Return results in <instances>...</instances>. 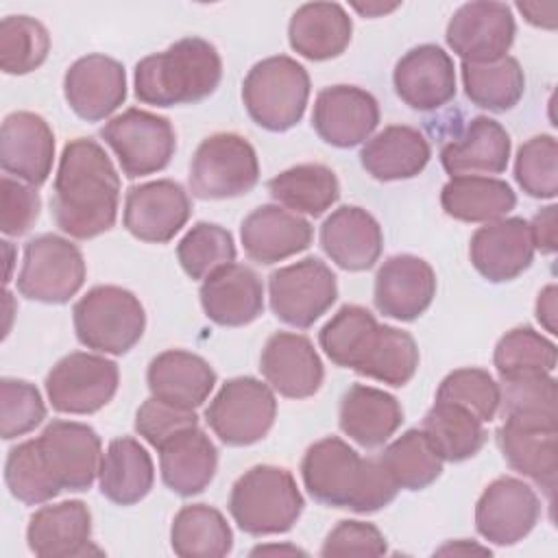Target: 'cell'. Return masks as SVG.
Segmentation results:
<instances>
[{"label": "cell", "mask_w": 558, "mask_h": 558, "mask_svg": "<svg viewBox=\"0 0 558 558\" xmlns=\"http://www.w3.org/2000/svg\"><path fill=\"white\" fill-rule=\"evenodd\" d=\"M120 177L105 148L89 137L63 146L52 187V218L76 240L109 231L118 216Z\"/></svg>", "instance_id": "obj_1"}, {"label": "cell", "mask_w": 558, "mask_h": 558, "mask_svg": "<svg viewBox=\"0 0 558 558\" xmlns=\"http://www.w3.org/2000/svg\"><path fill=\"white\" fill-rule=\"evenodd\" d=\"M301 477L318 504L362 514L386 508L399 493L379 458H362L338 436L320 438L307 447Z\"/></svg>", "instance_id": "obj_2"}, {"label": "cell", "mask_w": 558, "mask_h": 558, "mask_svg": "<svg viewBox=\"0 0 558 558\" xmlns=\"http://www.w3.org/2000/svg\"><path fill=\"white\" fill-rule=\"evenodd\" d=\"M222 78V61L214 44L201 37L174 41L163 52L135 65V96L144 105H194L211 96Z\"/></svg>", "instance_id": "obj_3"}, {"label": "cell", "mask_w": 558, "mask_h": 558, "mask_svg": "<svg viewBox=\"0 0 558 558\" xmlns=\"http://www.w3.org/2000/svg\"><path fill=\"white\" fill-rule=\"evenodd\" d=\"M303 495L294 475L283 466L257 464L244 471L229 495V512L251 536L283 534L303 512Z\"/></svg>", "instance_id": "obj_4"}, {"label": "cell", "mask_w": 558, "mask_h": 558, "mask_svg": "<svg viewBox=\"0 0 558 558\" xmlns=\"http://www.w3.org/2000/svg\"><path fill=\"white\" fill-rule=\"evenodd\" d=\"M310 98V74L292 57L257 61L242 83V100L251 120L272 133L301 122Z\"/></svg>", "instance_id": "obj_5"}, {"label": "cell", "mask_w": 558, "mask_h": 558, "mask_svg": "<svg viewBox=\"0 0 558 558\" xmlns=\"http://www.w3.org/2000/svg\"><path fill=\"white\" fill-rule=\"evenodd\" d=\"M72 318L81 344L111 355L131 351L146 327L140 299L120 286H96L87 290L76 301Z\"/></svg>", "instance_id": "obj_6"}, {"label": "cell", "mask_w": 558, "mask_h": 558, "mask_svg": "<svg viewBox=\"0 0 558 558\" xmlns=\"http://www.w3.org/2000/svg\"><path fill=\"white\" fill-rule=\"evenodd\" d=\"M257 181V153L238 133H214L205 137L190 163V190L203 201L242 196L251 192Z\"/></svg>", "instance_id": "obj_7"}, {"label": "cell", "mask_w": 558, "mask_h": 558, "mask_svg": "<svg viewBox=\"0 0 558 558\" xmlns=\"http://www.w3.org/2000/svg\"><path fill=\"white\" fill-rule=\"evenodd\" d=\"M85 259L70 240L44 233L26 242L17 290L22 296L39 303H68L85 283Z\"/></svg>", "instance_id": "obj_8"}, {"label": "cell", "mask_w": 558, "mask_h": 558, "mask_svg": "<svg viewBox=\"0 0 558 558\" xmlns=\"http://www.w3.org/2000/svg\"><path fill=\"white\" fill-rule=\"evenodd\" d=\"M277 416V399L268 384L255 377H233L211 399L205 418L211 432L229 447L262 440Z\"/></svg>", "instance_id": "obj_9"}, {"label": "cell", "mask_w": 558, "mask_h": 558, "mask_svg": "<svg viewBox=\"0 0 558 558\" xmlns=\"http://www.w3.org/2000/svg\"><path fill=\"white\" fill-rule=\"evenodd\" d=\"M100 137L111 146L129 179L163 170L177 150L170 120L135 107L111 118L100 129Z\"/></svg>", "instance_id": "obj_10"}, {"label": "cell", "mask_w": 558, "mask_h": 558, "mask_svg": "<svg viewBox=\"0 0 558 558\" xmlns=\"http://www.w3.org/2000/svg\"><path fill=\"white\" fill-rule=\"evenodd\" d=\"M270 310L286 325L305 329L312 327L338 299V281L331 268L305 257L283 266L268 277Z\"/></svg>", "instance_id": "obj_11"}, {"label": "cell", "mask_w": 558, "mask_h": 558, "mask_svg": "<svg viewBox=\"0 0 558 558\" xmlns=\"http://www.w3.org/2000/svg\"><path fill=\"white\" fill-rule=\"evenodd\" d=\"M118 384L120 371L113 360L74 351L50 368L46 395L57 412L94 414L113 399Z\"/></svg>", "instance_id": "obj_12"}, {"label": "cell", "mask_w": 558, "mask_h": 558, "mask_svg": "<svg viewBox=\"0 0 558 558\" xmlns=\"http://www.w3.org/2000/svg\"><path fill=\"white\" fill-rule=\"evenodd\" d=\"M514 17L504 2H466L447 24V46L462 63H493L506 57L514 41Z\"/></svg>", "instance_id": "obj_13"}, {"label": "cell", "mask_w": 558, "mask_h": 558, "mask_svg": "<svg viewBox=\"0 0 558 558\" xmlns=\"http://www.w3.org/2000/svg\"><path fill=\"white\" fill-rule=\"evenodd\" d=\"M541 517V499L530 484L517 477H497L475 504V527L493 545L523 541Z\"/></svg>", "instance_id": "obj_14"}, {"label": "cell", "mask_w": 558, "mask_h": 558, "mask_svg": "<svg viewBox=\"0 0 558 558\" xmlns=\"http://www.w3.org/2000/svg\"><path fill=\"white\" fill-rule=\"evenodd\" d=\"M190 214L192 201L183 185L170 179H157L129 187L122 220L133 238L163 244L185 227Z\"/></svg>", "instance_id": "obj_15"}, {"label": "cell", "mask_w": 558, "mask_h": 558, "mask_svg": "<svg viewBox=\"0 0 558 558\" xmlns=\"http://www.w3.org/2000/svg\"><path fill=\"white\" fill-rule=\"evenodd\" d=\"M44 462L61 490H87L100 469V436L85 423L52 421L37 436Z\"/></svg>", "instance_id": "obj_16"}, {"label": "cell", "mask_w": 558, "mask_h": 558, "mask_svg": "<svg viewBox=\"0 0 558 558\" xmlns=\"http://www.w3.org/2000/svg\"><path fill=\"white\" fill-rule=\"evenodd\" d=\"M556 418H504L497 445L508 466L536 482L554 499L558 471Z\"/></svg>", "instance_id": "obj_17"}, {"label": "cell", "mask_w": 558, "mask_h": 558, "mask_svg": "<svg viewBox=\"0 0 558 558\" xmlns=\"http://www.w3.org/2000/svg\"><path fill=\"white\" fill-rule=\"evenodd\" d=\"M379 124V105L373 94L355 85H331L318 92L312 126L318 137L336 148L366 142Z\"/></svg>", "instance_id": "obj_18"}, {"label": "cell", "mask_w": 558, "mask_h": 558, "mask_svg": "<svg viewBox=\"0 0 558 558\" xmlns=\"http://www.w3.org/2000/svg\"><path fill=\"white\" fill-rule=\"evenodd\" d=\"M63 94L78 118L87 122L105 120L126 98L124 65L98 52L85 54L68 68Z\"/></svg>", "instance_id": "obj_19"}, {"label": "cell", "mask_w": 558, "mask_h": 558, "mask_svg": "<svg viewBox=\"0 0 558 558\" xmlns=\"http://www.w3.org/2000/svg\"><path fill=\"white\" fill-rule=\"evenodd\" d=\"M436 296L434 268L410 253L388 257L375 277L373 301L379 314L395 320L418 318Z\"/></svg>", "instance_id": "obj_20"}, {"label": "cell", "mask_w": 558, "mask_h": 558, "mask_svg": "<svg viewBox=\"0 0 558 558\" xmlns=\"http://www.w3.org/2000/svg\"><path fill=\"white\" fill-rule=\"evenodd\" d=\"M259 371L270 388L288 399L316 395L325 377L323 362L312 340L292 331H277L266 340Z\"/></svg>", "instance_id": "obj_21"}, {"label": "cell", "mask_w": 558, "mask_h": 558, "mask_svg": "<svg viewBox=\"0 0 558 558\" xmlns=\"http://www.w3.org/2000/svg\"><path fill=\"white\" fill-rule=\"evenodd\" d=\"M392 83L408 107L434 111L456 96V68L440 46L423 44L397 61Z\"/></svg>", "instance_id": "obj_22"}, {"label": "cell", "mask_w": 558, "mask_h": 558, "mask_svg": "<svg viewBox=\"0 0 558 558\" xmlns=\"http://www.w3.org/2000/svg\"><path fill=\"white\" fill-rule=\"evenodd\" d=\"M534 244L527 220L499 218L486 222L471 235L469 257L473 268L488 281L517 279L534 259Z\"/></svg>", "instance_id": "obj_23"}, {"label": "cell", "mask_w": 558, "mask_h": 558, "mask_svg": "<svg viewBox=\"0 0 558 558\" xmlns=\"http://www.w3.org/2000/svg\"><path fill=\"white\" fill-rule=\"evenodd\" d=\"M54 159V135L33 111H13L2 122L0 166L7 174L37 187L46 183Z\"/></svg>", "instance_id": "obj_24"}, {"label": "cell", "mask_w": 558, "mask_h": 558, "mask_svg": "<svg viewBox=\"0 0 558 558\" xmlns=\"http://www.w3.org/2000/svg\"><path fill=\"white\" fill-rule=\"evenodd\" d=\"M320 246L327 257L349 272L368 270L381 255L384 233L379 222L362 207L342 205L320 227Z\"/></svg>", "instance_id": "obj_25"}, {"label": "cell", "mask_w": 558, "mask_h": 558, "mask_svg": "<svg viewBox=\"0 0 558 558\" xmlns=\"http://www.w3.org/2000/svg\"><path fill=\"white\" fill-rule=\"evenodd\" d=\"M312 225L279 205H259L240 227V240L248 259L275 264L305 251L312 244Z\"/></svg>", "instance_id": "obj_26"}, {"label": "cell", "mask_w": 558, "mask_h": 558, "mask_svg": "<svg viewBox=\"0 0 558 558\" xmlns=\"http://www.w3.org/2000/svg\"><path fill=\"white\" fill-rule=\"evenodd\" d=\"M203 312L222 327H242L264 312L262 279L242 264H229L207 279L198 290Z\"/></svg>", "instance_id": "obj_27"}, {"label": "cell", "mask_w": 558, "mask_h": 558, "mask_svg": "<svg viewBox=\"0 0 558 558\" xmlns=\"http://www.w3.org/2000/svg\"><path fill=\"white\" fill-rule=\"evenodd\" d=\"M146 381L153 397L183 410H196L214 390L216 373L201 355L183 349H168L153 357L146 371Z\"/></svg>", "instance_id": "obj_28"}, {"label": "cell", "mask_w": 558, "mask_h": 558, "mask_svg": "<svg viewBox=\"0 0 558 558\" xmlns=\"http://www.w3.org/2000/svg\"><path fill=\"white\" fill-rule=\"evenodd\" d=\"M92 538V512L78 501L41 506L28 521V549L41 558L85 556Z\"/></svg>", "instance_id": "obj_29"}, {"label": "cell", "mask_w": 558, "mask_h": 558, "mask_svg": "<svg viewBox=\"0 0 558 558\" xmlns=\"http://www.w3.org/2000/svg\"><path fill=\"white\" fill-rule=\"evenodd\" d=\"M510 146V135L497 120L477 116L440 148V163L451 177L501 174L508 168Z\"/></svg>", "instance_id": "obj_30"}, {"label": "cell", "mask_w": 558, "mask_h": 558, "mask_svg": "<svg viewBox=\"0 0 558 558\" xmlns=\"http://www.w3.org/2000/svg\"><path fill=\"white\" fill-rule=\"evenodd\" d=\"M157 451L161 480L172 493L192 497L211 484L218 466V451L198 425L181 429Z\"/></svg>", "instance_id": "obj_31"}, {"label": "cell", "mask_w": 558, "mask_h": 558, "mask_svg": "<svg viewBox=\"0 0 558 558\" xmlns=\"http://www.w3.org/2000/svg\"><path fill=\"white\" fill-rule=\"evenodd\" d=\"M351 33L353 22L338 2H307L288 24L290 48L310 61L340 57L351 44Z\"/></svg>", "instance_id": "obj_32"}, {"label": "cell", "mask_w": 558, "mask_h": 558, "mask_svg": "<svg viewBox=\"0 0 558 558\" xmlns=\"http://www.w3.org/2000/svg\"><path fill=\"white\" fill-rule=\"evenodd\" d=\"M432 157L427 137L408 124H390L368 137L360 150L362 168L377 181H401L421 174Z\"/></svg>", "instance_id": "obj_33"}, {"label": "cell", "mask_w": 558, "mask_h": 558, "mask_svg": "<svg viewBox=\"0 0 558 558\" xmlns=\"http://www.w3.org/2000/svg\"><path fill=\"white\" fill-rule=\"evenodd\" d=\"M340 429L366 449L381 447L403 423L401 403L373 386L353 384L340 401Z\"/></svg>", "instance_id": "obj_34"}, {"label": "cell", "mask_w": 558, "mask_h": 558, "mask_svg": "<svg viewBox=\"0 0 558 558\" xmlns=\"http://www.w3.org/2000/svg\"><path fill=\"white\" fill-rule=\"evenodd\" d=\"M100 493L118 504L133 506L142 501L155 482V466L148 451L131 436H122L109 442L100 469Z\"/></svg>", "instance_id": "obj_35"}, {"label": "cell", "mask_w": 558, "mask_h": 558, "mask_svg": "<svg viewBox=\"0 0 558 558\" xmlns=\"http://www.w3.org/2000/svg\"><path fill=\"white\" fill-rule=\"evenodd\" d=\"M440 205L447 216L462 222H493L504 218L517 205L512 187L495 177L464 174L451 177L442 192Z\"/></svg>", "instance_id": "obj_36"}, {"label": "cell", "mask_w": 558, "mask_h": 558, "mask_svg": "<svg viewBox=\"0 0 558 558\" xmlns=\"http://www.w3.org/2000/svg\"><path fill=\"white\" fill-rule=\"evenodd\" d=\"M421 429L442 462L473 458L488 436L484 423L471 410L449 401H436L423 416Z\"/></svg>", "instance_id": "obj_37"}, {"label": "cell", "mask_w": 558, "mask_h": 558, "mask_svg": "<svg viewBox=\"0 0 558 558\" xmlns=\"http://www.w3.org/2000/svg\"><path fill=\"white\" fill-rule=\"evenodd\" d=\"M170 545L181 558H220L231 551L233 532L214 506L190 504L172 519Z\"/></svg>", "instance_id": "obj_38"}, {"label": "cell", "mask_w": 558, "mask_h": 558, "mask_svg": "<svg viewBox=\"0 0 558 558\" xmlns=\"http://www.w3.org/2000/svg\"><path fill=\"white\" fill-rule=\"evenodd\" d=\"M270 196L294 214L320 216L340 198V183L323 163H299L268 181Z\"/></svg>", "instance_id": "obj_39"}, {"label": "cell", "mask_w": 558, "mask_h": 558, "mask_svg": "<svg viewBox=\"0 0 558 558\" xmlns=\"http://www.w3.org/2000/svg\"><path fill=\"white\" fill-rule=\"evenodd\" d=\"M377 331L379 323L366 307L342 305L320 329L318 342L336 366L357 373L377 338Z\"/></svg>", "instance_id": "obj_40"}, {"label": "cell", "mask_w": 558, "mask_h": 558, "mask_svg": "<svg viewBox=\"0 0 558 558\" xmlns=\"http://www.w3.org/2000/svg\"><path fill=\"white\" fill-rule=\"evenodd\" d=\"M462 85L466 98L488 111L512 109L525 92V74L514 57L493 63H462Z\"/></svg>", "instance_id": "obj_41"}, {"label": "cell", "mask_w": 558, "mask_h": 558, "mask_svg": "<svg viewBox=\"0 0 558 558\" xmlns=\"http://www.w3.org/2000/svg\"><path fill=\"white\" fill-rule=\"evenodd\" d=\"M379 462L397 488L405 490H423L442 473V460L423 429L403 432L379 453Z\"/></svg>", "instance_id": "obj_42"}, {"label": "cell", "mask_w": 558, "mask_h": 558, "mask_svg": "<svg viewBox=\"0 0 558 558\" xmlns=\"http://www.w3.org/2000/svg\"><path fill=\"white\" fill-rule=\"evenodd\" d=\"M418 368V347L414 338L392 325H379L377 338L357 368V375L384 381L388 386H405Z\"/></svg>", "instance_id": "obj_43"}, {"label": "cell", "mask_w": 558, "mask_h": 558, "mask_svg": "<svg viewBox=\"0 0 558 558\" xmlns=\"http://www.w3.org/2000/svg\"><path fill=\"white\" fill-rule=\"evenodd\" d=\"M50 52V35L28 15H7L0 22V68L4 74H28Z\"/></svg>", "instance_id": "obj_44"}, {"label": "cell", "mask_w": 558, "mask_h": 558, "mask_svg": "<svg viewBox=\"0 0 558 558\" xmlns=\"http://www.w3.org/2000/svg\"><path fill=\"white\" fill-rule=\"evenodd\" d=\"M556 344L532 327H514L506 331L493 353L499 377H517L527 373H551L556 368Z\"/></svg>", "instance_id": "obj_45"}, {"label": "cell", "mask_w": 558, "mask_h": 558, "mask_svg": "<svg viewBox=\"0 0 558 558\" xmlns=\"http://www.w3.org/2000/svg\"><path fill=\"white\" fill-rule=\"evenodd\" d=\"M177 257L190 279H207L216 270L233 264V235L214 222H196L177 244Z\"/></svg>", "instance_id": "obj_46"}, {"label": "cell", "mask_w": 558, "mask_h": 558, "mask_svg": "<svg viewBox=\"0 0 558 558\" xmlns=\"http://www.w3.org/2000/svg\"><path fill=\"white\" fill-rule=\"evenodd\" d=\"M4 482L9 493L28 506L46 504L61 493L44 462L37 438L20 442L9 451L4 462Z\"/></svg>", "instance_id": "obj_47"}, {"label": "cell", "mask_w": 558, "mask_h": 558, "mask_svg": "<svg viewBox=\"0 0 558 558\" xmlns=\"http://www.w3.org/2000/svg\"><path fill=\"white\" fill-rule=\"evenodd\" d=\"M497 410L504 418H556V379L551 373L504 377Z\"/></svg>", "instance_id": "obj_48"}, {"label": "cell", "mask_w": 558, "mask_h": 558, "mask_svg": "<svg viewBox=\"0 0 558 558\" xmlns=\"http://www.w3.org/2000/svg\"><path fill=\"white\" fill-rule=\"evenodd\" d=\"M514 179L532 198H554L558 192V144L551 135H534L521 144Z\"/></svg>", "instance_id": "obj_49"}, {"label": "cell", "mask_w": 558, "mask_h": 558, "mask_svg": "<svg viewBox=\"0 0 558 558\" xmlns=\"http://www.w3.org/2000/svg\"><path fill=\"white\" fill-rule=\"evenodd\" d=\"M436 401L458 403L471 410L482 423H488L499 408V384L484 368H458L440 381Z\"/></svg>", "instance_id": "obj_50"}, {"label": "cell", "mask_w": 558, "mask_h": 558, "mask_svg": "<svg viewBox=\"0 0 558 558\" xmlns=\"http://www.w3.org/2000/svg\"><path fill=\"white\" fill-rule=\"evenodd\" d=\"M44 418V399L31 381L11 377L0 381V434L4 440L33 432Z\"/></svg>", "instance_id": "obj_51"}, {"label": "cell", "mask_w": 558, "mask_h": 558, "mask_svg": "<svg viewBox=\"0 0 558 558\" xmlns=\"http://www.w3.org/2000/svg\"><path fill=\"white\" fill-rule=\"evenodd\" d=\"M194 425H198V416L194 410L170 405L157 397L146 399L135 414V432L155 449H159L168 438H172L181 429Z\"/></svg>", "instance_id": "obj_52"}, {"label": "cell", "mask_w": 558, "mask_h": 558, "mask_svg": "<svg viewBox=\"0 0 558 558\" xmlns=\"http://www.w3.org/2000/svg\"><path fill=\"white\" fill-rule=\"evenodd\" d=\"M388 551L384 534L364 521H340L320 547L323 558L336 556H384Z\"/></svg>", "instance_id": "obj_53"}, {"label": "cell", "mask_w": 558, "mask_h": 558, "mask_svg": "<svg viewBox=\"0 0 558 558\" xmlns=\"http://www.w3.org/2000/svg\"><path fill=\"white\" fill-rule=\"evenodd\" d=\"M2 216L0 229L4 235H24L39 218L41 201L33 185H24L17 179L2 177L0 181Z\"/></svg>", "instance_id": "obj_54"}, {"label": "cell", "mask_w": 558, "mask_h": 558, "mask_svg": "<svg viewBox=\"0 0 558 558\" xmlns=\"http://www.w3.org/2000/svg\"><path fill=\"white\" fill-rule=\"evenodd\" d=\"M556 214L558 207L547 205L541 211H536L532 222H527L534 248H538L545 255H551L556 251Z\"/></svg>", "instance_id": "obj_55"}, {"label": "cell", "mask_w": 558, "mask_h": 558, "mask_svg": "<svg viewBox=\"0 0 558 558\" xmlns=\"http://www.w3.org/2000/svg\"><path fill=\"white\" fill-rule=\"evenodd\" d=\"M556 286H547L541 290L538 299H536V318L538 323L549 331L556 333V316H558V307H556Z\"/></svg>", "instance_id": "obj_56"}, {"label": "cell", "mask_w": 558, "mask_h": 558, "mask_svg": "<svg viewBox=\"0 0 558 558\" xmlns=\"http://www.w3.org/2000/svg\"><path fill=\"white\" fill-rule=\"evenodd\" d=\"M517 9L525 15V20L541 28H556V11L558 7L554 2L538 4V2H519Z\"/></svg>", "instance_id": "obj_57"}, {"label": "cell", "mask_w": 558, "mask_h": 558, "mask_svg": "<svg viewBox=\"0 0 558 558\" xmlns=\"http://www.w3.org/2000/svg\"><path fill=\"white\" fill-rule=\"evenodd\" d=\"M471 551H477V554H490V549L480 547V545H473V543H469V541L449 543V545L440 547L436 554H471Z\"/></svg>", "instance_id": "obj_58"}, {"label": "cell", "mask_w": 558, "mask_h": 558, "mask_svg": "<svg viewBox=\"0 0 558 558\" xmlns=\"http://www.w3.org/2000/svg\"><path fill=\"white\" fill-rule=\"evenodd\" d=\"M397 7H399V4H357V2H353V9L360 11V13L366 15V17H375V15L390 13V11H395Z\"/></svg>", "instance_id": "obj_59"}, {"label": "cell", "mask_w": 558, "mask_h": 558, "mask_svg": "<svg viewBox=\"0 0 558 558\" xmlns=\"http://www.w3.org/2000/svg\"><path fill=\"white\" fill-rule=\"evenodd\" d=\"M259 554H301V556H305L303 549L292 547V545H264V547H255L251 551V556H259Z\"/></svg>", "instance_id": "obj_60"}]
</instances>
